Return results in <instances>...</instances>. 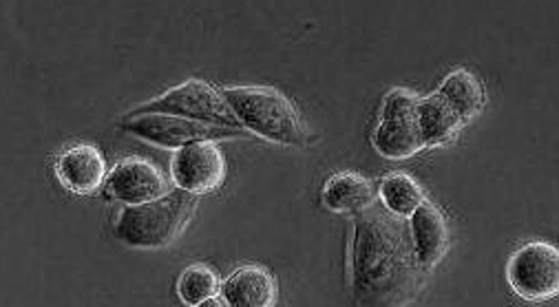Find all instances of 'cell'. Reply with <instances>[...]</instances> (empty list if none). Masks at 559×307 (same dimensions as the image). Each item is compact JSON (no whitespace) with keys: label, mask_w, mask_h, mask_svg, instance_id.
<instances>
[{"label":"cell","mask_w":559,"mask_h":307,"mask_svg":"<svg viewBox=\"0 0 559 307\" xmlns=\"http://www.w3.org/2000/svg\"><path fill=\"white\" fill-rule=\"evenodd\" d=\"M135 114H168V116H179V118H189L198 122L228 127V129L239 127L237 118L226 105L224 95L202 80H189L170 88L162 97L151 99L148 105H144Z\"/></svg>","instance_id":"4"},{"label":"cell","mask_w":559,"mask_h":307,"mask_svg":"<svg viewBox=\"0 0 559 307\" xmlns=\"http://www.w3.org/2000/svg\"><path fill=\"white\" fill-rule=\"evenodd\" d=\"M124 129L135 138L164 149H181L186 144L200 142V140L215 142V140L243 135L241 129H228L219 125L168 116V114H133L129 122H124Z\"/></svg>","instance_id":"5"},{"label":"cell","mask_w":559,"mask_h":307,"mask_svg":"<svg viewBox=\"0 0 559 307\" xmlns=\"http://www.w3.org/2000/svg\"><path fill=\"white\" fill-rule=\"evenodd\" d=\"M170 170L179 190L206 194L222 186L226 177V160L215 142L200 140L177 149Z\"/></svg>","instance_id":"7"},{"label":"cell","mask_w":559,"mask_h":307,"mask_svg":"<svg viewBox=\"0 0 559 307\" xmlns=\"http://www.w3.org/2000/svg\"><path fill=\"white\" fill-rule=\"evenodd\" d=\"M166 192L168 186L162 173L151 162L140 157H124L107 177V194L124 201L127 206L157 199Z\"/></svg>","instance_id":"8"},{"label":"cell","mask_w":559,"mask_h":307,"mask_svg":"<svg viewBox=\"0 0 559 307\" xmlns=\"http://www.w3.org/2000/svg\"><path fill=\"white\" fill-rule=\"evenodd\" d=\"M377 201L374 186L356 173H338L323 188V203L332 213L358 215Z\"/></svg>","instance_id":"12"},{"label":"cell","mask_w":559,"mask_h":307,"mask_svg":"<svg viewBox=\"0 0 559 307\" xmlns=\"http://www.w3.org/2000/svg\"><path fill=\"white\" fill-rule=\"evenodd\" d=\"M416 127L420 131L425 146H438L449 142L457 129L462 127V120L451 111L447 102L436 93L429 97L418 99L416 107Z\"/></svg>","instance_id":"13"},{"label":"cell","mask_w":559,"mask_h":307,"mask_svg":"<svg viewBox=\"0 0 559 307\" xmlns=\"http://www.w3.org/2000/svg\"><path fill=\"white\" fill-rule=\"evenodd\" d=\"M511 287L526 300H548L559 290V255L544 241H531L515 250L507 265Z\"/></svg>","instance_id":"6"},{"label":"cell","mask_w":559,"mask_h":307,"mask_svg":"<svg viewBox=\"0 0 559 307\" xmlns=\"http://www.w3.org/2000/svg\"><path fill=\"white\" fill-rule=\"evenodd\" d=\"M374 146L388 160H407L416 155L425 144L416 127V118H412L383 120L374 133Z\"/></svg>","instance_id":"15"},{"label":"cell","mask_w":559,"mask_h":307,"mask_svg":"<svg viewBox=\"0 0 559 307\" xmlns=\"http://www.w3.org/2000/svg\"><path fill=\"white\" fill-rule=\"evenodd\" d=\"M381 199L394 217L403 220L420 206L425 201V192L414 177L405 173H392L381 184Z\"/></svg>","instance_id":"16"},{"label":"cell","mask_w":559,"mask_h":307,"mask_svg":"<svg viewBox=\"0 0 559 307\" xmlns=\"http://www.w3.org/2000/svg\"><path fill=\"white\" fill-rule=\"evenodd\" d=\"M219 290H222V281H219L217 272L202 263L186 268L177 283V292H179L181 300L186 305H193V307L204 305L209 298L219 296Z\"/></svg>","instance_id":"17"},{"label":"cell","mask_w":559,"mask_h":307,"mask_svg":"<svg viewBox=\"0 0 559 307\" xmlns=\"http://www.w3.org/2000/svg\"><path fill=\"white\" fill-rule=\"evenodd\" d=\"M418 95L407 88H394L383 99V120H412L416 118Z\"/></svg>","instance_id":"18"},{"label":"cell","mask_w":559,"mask_h":307,"mask_svg":"<svg viewBox=\"0 0 559 307\" xmlns=\"http://www.w3.org/2000/svg\"><path fill=\"white\" fill-rule=\"evenodd\" d=\"M195 213V194L177 190L157 199L131 203L116 222V237L142 250L168 248L189 226Z\"/></svg>","instance_id":"2"},{"label":"cell","mask_w":559,"mask_h":307,"mask_svg":"<svg viewBox=\"0 0 559 307\" xmlns=\"http://www.w3.org/2000/svg\"><path fill=\"white\" fill-rule=\"evenodd\" d=\"M423 268L405 224L377 211L358 213L352 248V287L360 305H403L414 298Z\"/></svg>","instance_id":"1"},{"label":"cell","mask_w":559,"mask_h":307,"mask_svg":"<svg viewBox=\"0 0 559 307\" xmlns=\"http://www.w3.org/2000/svg\"><path fill=\"white\" fill-rule=\"evenodd\" d=\"M276 279L261 265H246L222 283V300L230 307H272L276 303Z\"/></svg>","instance_id":"11"},{"label":"cell","mask_w":559,"mask_h":307,"mask_svg":"<svg viewBox=\"0 0 559 307\" xmlns=\"http://www.w3.org/2000/svg\"><path fill=\"white\" fill-rule=\"evenodd\" d=\"M438 95L451 107V111L464 122L474 120L483 114L485 88L469 71H453L440 86Z\"/></svg>","instance_id":"14"},{"label":"cell","mask_w":559,"mask_h":307,"mask_svg":"<svg viewBox=\"0 0 559 307\" xmlns=\"http://www.w3.org/2000/svg\"><path fill=\"white\" fill-rule=\"evenodd\" d=\"M56 175L69 192L91 194L107 179V162L93 144H78L56 160Z\"/></svg>","instance_id":"9"},{"label":"cell","mask_w":559,"mask_h":307,"mask_svg":"<svg viewBox=\"0 0 559 307\" xmlns=\"http://www.w3.org/2000/svg\"><path fill=\"white\" fill-rule=\"evenodd\" d=\"M412 217V246L423 270L436 268L449 250V228L442 211L431 201H423Z\"/></svg>","instance_id":"10"},{"label":"cell","mask_w":559,"mask_h":307,"mask_svg":"<svg viewBox=\"0 0 559 307\" xmlns=\"http://www.w3.org/2000/svg\"><path fill=\"white\" fill-rule=\"evenodd\" d=\"M226 105L239 125L263 140L304 146L308 131L293 102L274 88L265 86H228L222 91Z\"/></svg>","instance_id":"3"}]
</instances>
